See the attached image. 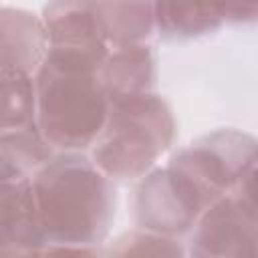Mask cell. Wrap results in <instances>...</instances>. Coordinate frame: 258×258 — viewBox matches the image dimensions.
Returning <instances> with one entry per match:
<instances>
[{
  "label": "cell",
  "instance_id": "2",
  "mask_svg": "<svg viewBox=\"0 0 258 258\" xmlns=\"http://www.w3.org/2000/svg\"><path fill=\"white\" fill-rule=\"evenodd\" d=\"M175 117L169 103L151 93L111 105L107 123L91 147L93 163L113 181L143 179L171 147Z\"/></svg>",
  "mask_w": 258,
  "mask_h": 258
},
{
  "label": "cell",
  "instance_id": "18",
  "mask_svg": "<svg viewBox=\"0 0 258 258\" xmlns=\"http://www.w3.org/2000/svg\"><path fill=\"white\" fill-rule=\"evenodd\" d=\"M40 258H105L97 246H56L48 244Z\"/></svg>",
  "mask_w": 258,
  "mask_h": 258
},
{
  "label": "cell",
  "instance_id": "4",
  "mask_svg": "<svg viewBox=\"0 0 258 258\" xmlns=\"http://www.w3.org/2000/svg\"><path fill=\"white\" fill-rule=\"evenodd\" d=\"M258 163V139L242 129H216L179 149L169 167L175 169L210 208L230 196Z\"/></svg>",
  "mask_w": 258,
  "mask_h": 258
},
{
  "label": "cell",
  "instance_id": "10",
  "mask_svg": "<svg viewBox=\"0 0 258 258\" xmlns=\"http://www.w3.org/2000/svg\"><path fill=\"white\" fill-rule=\"evenodd\" d=\"M99 81L111 101H127L153 93L155 54L149 44L113 48L99 71Z\"/></svg>",
  "mask_w": 258,
  "mask_h": 258
},
{
  "label": "cell",
  "instance_id": "12",
  "mask_svg": "<svg viewBox=\"0 0 258 258\" xmlns=\"http://www.w3.org/2000/svg\"><path fill=\"white\" fill-rule=\"evenodd\" d=\"M52 157L38 127L0 133V181L32 179Z\"/></svg>",
  "mask_w": 258,
  "mask_h": 258
},
{
  "label": "cell",
  "instance_id": "6",
  "mask_svg": "<svg viewBox=\"0 0 258 258\" xmlns=\"http://www.w3.org/2000/svg\"><path fill=\"white\" fill-rule=\"evenodd\" d=\"M133 210L139 230L179 238L194 230L208 206L175 169L165 165L139 181Z\"/></svg>",
  "mask_w": 258,
  "mask_h": 258
},
{
  "label": "cell",
  "instance_id": "7",
  "mask_svg": "<svg viewBox=\"0 0 258 258\" xmlns=\"http://www.w3.org/2000/svg\"><path fill=\"white\" fill-rule=\"evenodd\" d=\"M187 258H258V222L236 196L218 200L194 226Z\"/></svg>",
  "mask_w": 258,
  "mask_h": 258
},
{
  "label": "cell",
  "instance_id": "9",
  "mask_svg": "<svg viewBox=\"0 0 258 258\" xmlns=\"http://www.w3.org/2000/svg\"><path fill=\"white\" fill-rule=\"evenodd\" d=\"M48 52L42 16L24 8H0V69L36 75Z\"/></svg>",
  "mask_w": 258,
  "mask_h": 258
},
{
  "label": "cell",
  "instance_id": "17",
  "mask_svg": "<svg viewBox=\"0 0 258 258\" xmlns=\"http://www.w3.org/2000/svg\"><path fill=\"white\" fill-rule=\"evenodd\" d=\"M224 22L258 24V4H218Z\"/></svg>",
  "mask_w": 258,
  "mask_h": 258
},
{
  "label": "cell",
  "instance_id": "1",
  "mask_svg": "<svg viewBox=\"0 0 258 258\" xmlns=\"http://www.w3.org/2000/svg\"><path fill=\"white\" fill-rule=\"evenodd\" d=\"M32 189L48 244L99 246L107 238L117 194L91 157L56 153L32 177Z\"/></svg>",
  "mask_w": 258,
  "mask_h": 258
},
{
  "label": "cell",
  "instance_id": "11",
  "mask_svg": "<svg viewBox=\"0 0 258 258\" xmlns=\"http://www.w3.org/2000/svg\"><path fill=\"white\" fill-rule=\"evenodd\" d=\"M155 2H95L97 20L109 46L147 44L155 32Z\"/></svg>",
  "mask_w": 258,
  "mask_h": 258
},
{
  "label": "cell",
  "instance_id": "13",
  "mask_svg": "<svg viewBox=\"0 0 258 258\" xmlns=\"http://www.w3.org/2000/svg\"><path fill=\"white\" fill-rule=\"evenodd\" d=\"M155 30L165 40H189L216 32L224 18L218 4L155 2Z\"/></svg>",
  "mask_w": 258,
  "mask_h": 258
},
{
  "label": "cell",
  "instance_id": "8",
  "mask_svg": "<svg viewBox=\"0 0 258 258\" xmlns=\"http://www.w3.org/2000/svg\"><path fill=\"white\" fill-rule=\"evenodd\" d=\"M46 246L32 179L0 181V258H40Z\"/></svg>",
  "mask_w": 258,
  "mask_h": 258
},
{
  "label": "cell",
  "instance_id": "15",
  "mask_svg": "<svg viewBox=\"0 0 258 258\" xmlns=\"http://www.w3.org/2000/svg\"><path fill=\"white\" fill-rule=\"evenodd\" d=\"M109 258H187V250L177 238L133 230L117 240Z\"/></svg>",
  "mask_w": 258,
  "mask_h": 258
},
{
  "label": "cell",
  "instance_id": "5",
  "mask_svg": "<svg viewBox=\"0 0 258 258\" xmlns=\"http://www.w3.org/2000/svg\"><path fill=\"white\" fill-rule=\"evenodd\" d=\"M48 36L44 62L99 73L109 56V44L101 32L95 2H50L42 8Z\"/></svg>",
  "mask_w": 258,
  "mask_h": 258
},
{
  "label": "cell",
  "instance_id": "16",
  "mask_svg": "<svg viewBox=\"0 0 258 258\" xmlns=\"http://www.w3.org/2000/svg\"><path fill=\"white\" fill-rule=\"evenodd\" d=\"M234 196L244 206V210L258 222V163L246 173V177L236 187Z\"/></svg>",
  "mask_w": 258,
  "mask_h": 258
},
{
  "label": "cell",
  "instance_id": "14",
  "mask_svg": "<svg viewBox=\"0 0 258 258\" xmlns=\"http://www.w3.org/2000/svg\"><path fill=\"white\" fill-rule=\"evenodd\" d=\"M0 87H2L0 133L38 127L34 75L0 69Z\"/></svg>",
  "mask_w": 258,
  "mask_h": 258
},
{
  "label": "cell",
  "instance_id": "3",
  "mask_svg": "<svg viewBox=\"0 0 258 258\" xmlns=\"http://www.w3.org/2000/svg\"><path fill=\"white\" fill-rule=\"evenodd\" d=\"M34 83L36 121L48 145L60 153H81L93 147L111 111L99 73L42 62Z\"/></svg>",
  "mask_w": 258,
  "mask_h": 258
}]
</instances>
